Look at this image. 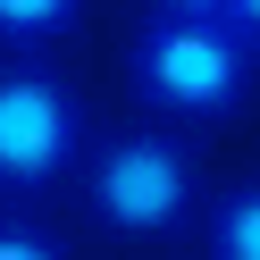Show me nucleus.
I'll return each instance as SVG.
<instances>
[{
	"instance_id": "obj_6",
	"label": "nucleus",
	"mask_w": 260,
	"mask_h": 260,
	"mask_svg": "<svg viewBox=\"0 0 260 260\" xmlns=\"http://www.w3.org/2000/svg\"><path fill=\"white\" fill-rule=\"evenodd\" d=\"M0 260H68V243L42 218H0Z\"/></svg>"
},
{
	"instance_id": "obj_5",
	"label": "nucleus",
	"mask_w": 260,
	"mask_h": 260,
	"mask_svg": "<svg viewBox=\"0 0 260 260\" xmlns=\"http://www.w3.org/2000/svg\"><path fill=\"white\" fill-rule=\"evenodd\" d=\"M68 17H76V0H0V42L34 51V42H51Z\"/></svg>"
},
{
	"instance_id": "obj_1",
	"label": "nucleus",
	"mask_w": 260,
	"mask_h": 260,
	"mask_svg": "<svg viewBox=\"0 0 260 260\" xmlns=\"http://www.w3.org/2000/svg\"><path fill=\"white\" fill-rule=\"evenodd\" d=\"M252 42L226 17H143L135 51H126V84H135L143 109L159 118H235L243 92H252Z\"/></svg>"
},
{
	"instance_id": "obj_8",
	"label": "nucleus",
	"mask_w": 260,
	"mask_h": 260,
	"mask_svg": "<svg viewBox=\"0 0 260 260\" xmlns=\"http://www.w3.org/2000/svg\"><path fill=\"white\" fill-rule=\"evenodd\" d=\"M226 25H235V34L260 51V0H235V9H226Z\"/></svg>"
},
{
	"instance_id": "obj_4",
	"label": "nucleus",
	"mask_w": 260,
	"mask_h": 260,
	"mask_svg": "<svg viewBox=\"0 0 260 260\" xmlns=\"http://www.w3.org/2000/svg\"><path fill=\"white\" fill-rule=\"evenodd\" d=\"M210 260H260V176L210 202Z\"/></svg>"
},
{
	"instance_id": "obj_7",
	"label": "nucleus",
	"mask_w": 260,
	"mask_h": 260,
	"mask_svg": "<svg viewBox=\"0 0 260 260\" xmlns=\"http://www.w3.org/2000/svg\"><path fill=\"white\" fill-rule=\"evenodd\" d=\"M235 0H159V17H226Z\"/></svg>"
},
{
	"instance_id": "obj_3",
	"label": "nucleus",
	"mask_w": 260,
	"mask_h": 260,
	"mask_svg": "<svg viewBox=\"0 0 260 260\" xmlns=\"http://www.w3.org/2000/svg\"><path fill=\"white\" fill-rule=\"evenodd\" d=\"M84 159V109L51 68H0V193H51Z\"/></svg>"
},
{
	"instance_id": "obj_2",
	"label": "nucleus",
	"mask_w": 260,
	"mask_h": 260,
	"mask_svg": "<svg viewBox=\"0 0 260 260\" xmlns=\"http://www.w3.org/2000/svg\"><path fill=\"white\" fill-rule=\"evenodd\" d=\"M92 218L118 243H168L176 226L193 218V143L185 135H109L92 151Z\"/></svg>"
}]
</instances>
